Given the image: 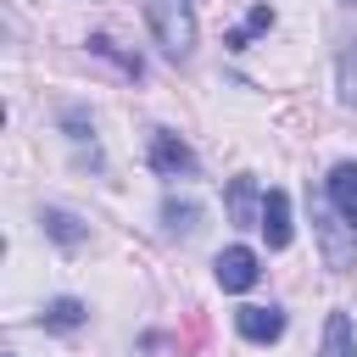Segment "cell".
Returning a JSON list of instances; mask_svg holds the SVG:
<instances>
[{
  "instance_id": "obj_3",
  "label": "cell",
  "mask_w": 357,
  "mask_h": 357,
  "mask_svg": "<svg viewBox=\"0 0 357 357\" xmlns=\"http://www.w3.org/2000/svg\"><path fill=\"white\" fill-rule=\"evenodd\" d=\"M151 167H156L162 178H190V173H195V151H190L178 134L162 128V134L151 139Z\"/></svg>"
},
{
  "instance_id": "obj_10",
  "label": "cell",
  "mask_w": 357,
  "mask_h": 357,
  "mask_svg": "<svg viewBox=\"0 0 357 357\" xmlns=\"http://www.w3.org/2000/svg\"><path fill=\"white\" fill-rule=\"evenodd\" d=\"M229 212H234V223H262V201H257V184L251 178H234L229 184Z\"/></svg>"
},
{
  "instance_id": "obj_12",
  "label": "cell",
  "mask_w": 357,
  "mask_h": 357,
  "mask_svg": "<svg viewBox=\"0 0 357 357\" xmlns=\"http://www.w3.org/2000/svg\"><path fill=\"white\" fill-rule=\"evenodd\" d=\"M89 50H95V56H112V61H117L123 73H134V78L145 73V67H139V56H123V50H117V45H112L106 33H95V39H89Z\"/></svg>"
},
{
  "instance_id": "obj_11",
  "label": "cell",
  "mask_w": 357,
  "mask_h": 357,
  "mask_svg": "<svg viewBox=\"0 0 357 357\" xmlns=\"http://www.w3.org/2000/svg\"><path fill=\"white\" fill-rule=\"evenodd\" d=\"M162 218H167V229H173V234H195V218H201V212H195L190 201H167V206H162Z\"/></svg>"
},
{
  "instance_id": "obj_1",
  "label": "cell",
  "mask_w": 357,
  "mask_h": 357,
  "mask_svg": "<svg viewBox=\"0 0 357 357\" xmlns=\"http://www.w3.org/2000/svg\"><path fill=\"white\" fill-rule=\"evenodd\" d=\"M145 22H151L156 45L173 61H184L195 50V11H190V0H145Z\"/></svg>"
},
{
  "instance_id": "obj_13",
  "label": "cell",
  "mask_w": 357,
  "mask_h": 357,
  "mask_svg": "<svg viewBox=\"0 0 357 357\" xmlns=\"http://www.w3.org/2000/svg\"><path fill=\"white\" fill-rule=\"evenodd\" d=\"M262 28H273V11H268V6H257V11H251V22L229 33V45H234V50H245V39H251V33H262Z\"/></svg>"
},
{
  "instance_id": "obj_15",
  "label": "cell",
  "mask_w": 357,
  "mask_h": 357,
  "mask_svg": "<svg viewBox=\"0 0 357 357\" xmlns=\"http://www.w3.org/2000/svg\"><path fill=\"white\" fill-rule=\"evenodd\" d=\"M340 6H357V0H340Z\"/></svg>"
},
{
  "instance_id": "obj_7",
  "label": "cell",
  "mask_w": 357,
  "mask_h": 357,
  "mask_svg": "<svg viewBox=\"0 0 357 357\" xmlns=\"http://www.w3.org/2000/svg\"><path fill=\"white\" fill-rule=\"evenodd\" d=\"M318 357H357V335H351V318H346V312H329Z\"/></svg>"
},
{
  "instance_id": "obj_8",
  "label": "cell",
  "mask_w": 357,
  "mask_h": 357,
  "mask_svg": "<svg viewBox=\"0 0 357 357\" xmlns=\"http://www.w3.org/2000/svg\"><path fill=\"white\" fill-rule=\"evenodd\" d=\"M39 223H45V234H50L56 245H84V234H89V229H84L73 212H61V206H45Z\"/></svg>"
},
{
  "instance_id": "obj_9",
  "label": "cell",
  "mask_w": 357,
  "mask_h": 357,
  "mask_svg": "<svg viewBox=\"0 0 357 357\" xmlns=\"http://www.w3.org/2000/svg\"><path fill=\"white\" fill-rule=\"evenodd\" d=\"M84 318H89V307H84L78 296H56V301L39 312V324H45V329H78Z\"/></svg>"
},
{
  "instance_id": "obj_16",
  "label": "cell",
  "mask_w": 357,
  "mask_h": 357,
  "mask_svg": "<svg viewBox=\"0 0 357 357\" xmlns=\"http://www.w3.org/2000/svg\"><path fill=\"white\" fill-rule=\"evenodd\" d=\"M6 357H17V351H6Z\"/></svg>"
},
{
  "instance_id": "obj_6",
  "label": "cell",
  "mask_w": 357,
  "mask_h": 357,
  "mask_svg": "<svg viewBox=\"0 0 357 357\" xmlns=\"http://www.w3.org/2000/svg\"><path fill=\"white\" fill-rule=\"evenodd\" d=\"M234 329H240L245 340L268 346V340L284 335V312H279V307H240V312H234Z\"/></svg>"
},
{
  "instance_id": "obj_4",
  "label": "cell",
  "mask_w": 357,
  "mask_h": 357,
  "mask_svg": "<svg viewBox=\"0 0 357 357\" xmlns=\"http://www.w3.org/2000/svg\"><path fill=\"white\" fill-rule=\"evenodd\" d=\"M324 184H329V206H335L340 223L357 234V162H335Z\"/></svg>"
},
{
  "instance_id": "obj_14",
  "label": "cell",
  "mask_w": 357,
  "mask_h": 357,
  "mask_svg": "<svg viewBox=\"0 0 357 357\" xmlns=\"http://www.w3.org/2000/svg\"><path fill=\"white\" fill-rule=\"evenodd\" d=\"M340 100H346V106H357V45L340 56Z\"/></svg>"
},
{
  "instance_id": "obj_2",
  "label": "cell",
  "mask_w": 357,
  "mask_h": 357,
  "mask_svg": "<svg viewBox=\"0 0 357 357\" xmlns=\"http://www.w3.org/2000/svg\"><path fill=\"white\" fill-rule=\"evenodd\" d=\"M212 273H218V284H223V290H251V284L262 279V262H257V251H251V245H229V251H218Z\"/></svg>"
},
{
  "instance_id": "obj_5",
  "label": "cell",
  "mask_w": 357,
  "mask_h": 357,
  "mask_svg": "<svg viewBox=\"0 0 357 357\" xmlns=\"http://www.w3.org/2000/svg\"><path fill=\"white\" fill-rule=\"evenodd\" d=\"M257 229L268 234V245H273V251H284V245H290V234H296V229H290V195H284V190H268V195H262V223H257Z\"/></svg>"
}]
</instances>
